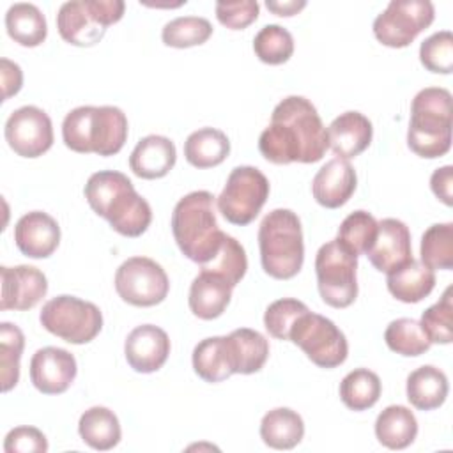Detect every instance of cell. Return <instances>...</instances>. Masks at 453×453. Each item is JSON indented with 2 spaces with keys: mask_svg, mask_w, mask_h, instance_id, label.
I'll return each instance as SVG.
<instances>
[{
  "mask_svg": "<svg viewBox=\"0 0 453 453\" xmlns=\"http://www.w3.org/2000/svg\"><path fill=\"white\" fill-rule=\"evenodd\" d=\"M327 149V133L320 115L303 96L281 99L258 138L260 154L274 165L317 163Z\"/></svg>",
  "mask_w": 453,
  "mask_h": 453,
  "instance_id": "obj_1",
  "label": "cell"
},
{
  "mask_svg": "<svg viewBox=\"0 0 453 453\" xmlns=\"http://www.w3.org/2000/svg\"><path fill=\"white\" fill-rule=\"evenodd\" d=\"M85 198L92 211L120 235L138 237L152 221L149 202L136 193L122 172L101 170L92 173L85 184Z\"/></svg>",
  "mask_w": 453,
  "mask_h": 453,
  "instance_id": "obj_2",
  "label": "cell"
},
{
  "mask_svg": "<svg viewBox=\"0 0 453 453\" xmlns=\"http://www.w3.org/2000/svg\"><path fill=\"white\" fill-rule=\"evenodd\" d=\"M172 234L184 257L207 264L225 237L216 221L214 196L203 189L182 196L172 212Z\"/></svg>",
  "mask_w": 453,
  "mask_h": 453,
  "instance_id": "obj_3",
  "label": "cell"
},
{
  "mask_svg": "<svg viewBox=\"0 0 453 453\" xmlns=\"http://www.w3.org/2000/svg\"><path fill=\"white\" fill-rule=\"evenodd\" d=\"M62 138L74 152L113 156L127 140V117L117 106H78L65 115Z\"/></svg>",
  "mask_w": 453,
  "mask_h": 453,
  "instance_id": "obj_4",
  "label": "cell"
},
{
  "mask_svg": "<svg viewBox=\"0 0 453 453\" xmlns=\"http://www.w3.org/2000/svg\"><path fill=\"white\" fill-rule=\"evenodd\" d=\"M407 145L419 157L444 156L451 147V94L442 87L419 90L411 104Z\"/></svg>",
  "mask_w": 453,
  "mask_h": 453,
  "instance_id": "obj_5",
  "label": "cell"
},
{
  "mask_svg": "<svg viewBox=\"0 0 453 453\" xmlns=\"http://www.w3.org/2000/svg\"><path fill=\"white\" fill-rule=\"evenodd\" d=\"M262 269L274 280L294 278L304 262L303 228L290 209L271 211L258 226Z\"/></svg>",
  "mask_w": 453,
  "mask_h": 453,
  "instance_id": "obj_6",
  "label": "cell"
},
{
  "mask_svg": "<svg viewBox=\"0 0 453 453\" xmlns=\"http://www.w3.org/2000/svg\"><path fill=\"white\" fill-rule=\"evenodd\" d=\"M122 0H71L60 5L57 28L60 37L73 46H94L106 28L124 16Z\"/></svg>",
  "mask_w": 453,
  "mask_h": 453,
  "instance_id": "obj_7",
  "label": "cell"
},
{
  "mask_svg": "<svg viewBox=\"0 0 453 453\" xmlns=\"http://www.w3.org/2000/svg\"><path fill=\"white\" fill-rule=\"evenodd\" d=\"M357 257L338 239L322 244L315 257L317 287L322 301L333 308H347L357 297Z\"/></svg>",
  "mask_w": 453,
  "mask_h": 453,
  "instance_id": "obj_8",
  "label": "cell"
},
{
  "mask_svg": "<svg viewBox=\"0 0 453 453\" xmlns=\"http://www.w3.org/2000/svg\"><path fill=\"white\" fill-rule=\"evenodd\" d=\"M39 320L46 331L74 345L92 342L103 327V313L94 303L67 294L46 301Z\"/></svg>",
  "mask_w": 453,
  "mask_h": 453,
  "instance_id": "obj_9",
  "label": "cell"
},
{
  "mask_svg": "<svg viewBox=\"0 0 453 453\" xmlns=\"http://www.w3.org/2000/svg\"><path fill=\"white\" fill-rule=\"evenodd\" d=\"M288 340L320 368L340 366L349 354L345 334L324 315L304 311L290 329Z\"/></svg>",
  "mask_w": 453,
  "mask_h": 453,
  "instance_id": "obj_10",
  "label": "cell"
},
{
  "mask_svg": "<svg viewBox=\"0 0 453 453\" xmlns=\"http://www.w3.org/2000/svg\"><path fill=\"white\" fill-rule=\"evenodd\" d=\"M269 196V180L255 166H235L218 196V209L232 225L251 223Z\"/></svg>",
  "mask_w": 453,
  "mask_h": 453,
  "instance_id": "obj_11",
  "label": "cell"
},
{
  "mask_svg": "<svg viewBox=\"0 0 453 453\" xmlns=\"http://www.w3.org/2000/svg\"><path fill=\"white\" fill-rule=\"evenodd\" d=\"M435 9L428 0H391L375 18L373 34L389 48L409 46L434 21Z\"/></svg>",
  "mask_w": 453,
  "mask_h": 453,
  "instance_id": "obj_12",
  "label": "cell"
},
{
  "mask_svg": "<svg viewBox=\"0 0 453 453\" xmlns=\"http://www.w3.org/2000/svg\"><path fill=\"white\" fill-rule=\"evenodd\" d=\"M170 281L165 269L149 257H131L115 273V290L133 306H154L168 296Z\"/></svg>",
  "mask_w": 453,
  "mask_h": 453,
  "instance_id": "obj_13",
  "label": "cell"
},
{
  "mask_svg": "<svg viewBox=\"0 0 453 453\" xmlns=\"http://www.w3.org/2000/svg\"><path fill=\"white\" fill-rule=\"evenodd\" d=\"M9 147L21 157H39L53 145V126L48 113L34 104L14 110L4 129Z\"/></svg>",
  "mask_w": 453,
  "mask_h": 453,
  "instance_id": "obj_14",
  "label": "cell"
},
{
  "mask_svg": "<svg viewBox=\"0 0 453 453\" xmlns=\"http://www.w3.org/2000/svg\"><path fill=\"white\" fill-rule=\"evenodd\" d=\"M78 366L74 356L60 347H42L30 359V380L44 395H60L69 389Z\"/></svg>",
  "mask_w": 453,
  "mask_h": 453,
  "instance_id": "obj_15",
  "label": "cell"
},
{
  "mask_svg": "<svg viewBox=\"0 0 453 453\" xmlns=\"http://www.w3.org/2000/svg\"><path fill=\"white\" fill-rule=\"evenodd\" d=\"M366 257L377 271L386 274L411 262L414 257L409 226L396 218H384L379 221L377 237L366 251Z\"/></svg>",
  "mask_w": 453,
  "mask_h": 453,
  "instance_id": "obj_16",
  "label": "cell"
},
{
  "mask_svg": "<svg viewBox=\"0 0 453 453\" xmlns=\"http://www.w3.org/2000/svg\"><path fill=\"white\" fill-rule=\"evenodd\" d=\"M2 274V299L0 310L25 311L34 308L48 292V280L34 265L0 267Z\"/></svg>",
  "mask_w": 453,
  "mask_h": 453,
  "instance_id": "obj_17",
  "label": "cell"
},
{
  "mask_svg": "<svg viewBox=\"0 0 453 453\" xmlns=\"http://www.w3.org/2000/svg\"><path fill=\"white\" fill-rule=\"evenodd\" d=\"M124 354L134 372H157L168 359L170 338L161 327L154 324H142L127 334Z\"/></svg>",
  "mask_w": 453,
  "mask_h": 453,
  "instance_id": "obj_18",
  "label": "cell"
},
{
  "mask_svg": "<svg viewBox=\"0 0 453 453\" xmlns=\"http://www.w3.org/2000/svg\"><path fill=\"white\" fill-rule=\"evenodd\" d=\"M14 242L25 257L46 258L60 242V226L48 212H27L16 221Z\"/></svg>",
  "mask_w": 453,
  "mask_h": 453,
  "instance_id": "obj_19",
  "label": "cell"
},
{
  "mask_svg": "<svg viewBox=\"0 0 453 453\" xmlns=\"http://www.w3.org/2000/svg\"><path fill=\"white\" fill-rule=\"evenodd\" d=\"M357 177L354 166L342 157L329 159L313 177L311 193L317 203L326 209H338L356 191Z\"/></svg>",
  "mask_w": 453,
  "mask_h": 453,
  "instance_id": "obj_20",
  "label": "cell"
},
{
  "mask_svg": "<svg viewBox=\"0 0 453 453\" xmlns=\"http://www.w3.org/2000/svg\"><path fill=\"white\" fill-rule=\"evenodd\" d=\"M326 133L333 152L342 159H350L368 149L372 143L373 127L370 119L363 113L345 111L329 124Z\"/></svg>",
  "mask_w": 453,
  "mask_h": 453,
  "instance_id": "obj_21",
  "label": "cell"
},
{
  "mask_svg": "<svg viewBox=\"0 0 453 453\" xmlns=\"http://www.w3.org/2000/svg\"><path fill=\"white\" fill-rule=\"evenodd\" d=\"M177 150L170 138L161 134L143 136L129 156V168L140 179H161L175 165Z\"/></svg>",
  "mask_w": 453,
  "mask_h": 453,
  "instance_id": "obj_22",
  "label": "cell"
},
{
  "mask_svg": "<svg viewBox=\"0 0 453 453\" xmlns=\"http://www.w3.org/2000/svg\"><path fill=\"white\" fill-rule=\"evenodd\" d=\"M232 288L234 287L221 276L200 271L189 287V310L202 320L218 319L230 303Z\"/></svg>",
  "mask_w": 453,
  "mask_h": 453,
  "instance_id": "obj_23",
  "label": "cell"
},
{
  "mask_svg": "<svg viewBox=\"0 0 453 453\" xmlns=\"http://www.w3.org/2000/svg\"><path fill=\"white\" fill-rule=\"evenodd\" d=\"M388 290L402 303H419L435 287V273L421 260L412 258L405 265L388 273Z\"/></svg>",
  "mask_w": 453,
  "mask_h": 453,
  "instance_id": "obj_24",
  "label": "cell"
},
{
  "mask_svg": "<svg viewBox=\"0 0 453 453\" xmlns=\"http://www.w3.org/2000/svg\"><path fill=\"white\" fill-rule=\"evenodd\" d=\"M407 400L419 411H432L444 403L449 384L442 370L432 365H423L407 377Z\"/></svg>",
  "mask_w": 453,
  "mask_h": 453,
  "instance_id": "obj_25",
  "label": "cell"
},
{
  "mask_svg": "<svg viewBox=\"0 0 453 453\" xmlns=\"http://www.w3.org/2000/svg\"><path fill=\"white\" fill-rule=\"evenodd\" d=\"M228 350L234 365V373L250 375L258 372L269 357V342L265 336L250 327L234 329L228 336Z\"/></svg>",
  "mask_w": 453,
  "mask_h": 453,
  "instance_id": "obj_26",
  "label": "cell"
},
{
  "mask_svg": "<svg viewBox=\"0 0 453 453\" xmlns=\"http://www.w3.org/2000/svg\"><path fill=\"white\" fill-rule=\"evenodd\" d=\"M195 373L205 382H221L234 375V365L226 336H211L198 342L193 349Z\"/></svg>",
  "mask_w": 453,
  "mask_h": 453,
  "instance_id": "obj_27",
  "label": "cell"
},
{
  "mask_svg": "<svg viewBox=\"0 0 453 453\" xmlns=\"http://www.w3.org/2000/svg\"><path fill=\"white\" fill-rule=\"evenodd\" d=\"M375 435L389 449L411 446L418 435V421L405 405H389L375 419Z\"/></svg>",
  "mask_w": 453,
  "mask_h": 453,
  "instance_id": "obj_28",
  "label": "cell"
},
{
  "mask_svg": "<svg viewBox=\"0 0 453 453\" xmlns=\"http://www.w3.org/2000/svg\"><path fill=\"white\" fill-rule=\"evenodd\" d=\"M78 432L85 444L99 451H108L117 446L122 435L119 418L103 405L90 407L80 416Z\"/></svg>",
  "mask_w": 453,
  "mask_h": 453,
  "instance_id": "obj_29",
  "label": "cell"
},
{
  "mask_svg": "<svg viewBox=\"0 0 453 453\" xmlns=\"http://www.w3.org/2000/svg\"><path fill=\"white\" fill-rule=\"evenodd\" d=\"M303 435V418L288 407H276L262 418L260 437L269 448L292 449L301 442Z\"/></svg>",
  "mask_w": 453,
  "mask_h": 453,
  "instance_id": "obj_30",
  "label": "cell"
},
{
  "mask_svg": "<svg viewBox=\"0 0 453 453\" xmlns=\"http://www.w3.org/2000/svg\"><path fill=\"white\" fill-rule=\"evenodd\" d=\"M228 154L230 142L226 134L216 127L196 129L184 142V157L195 168L218 166Z\"/></svg>",
  "mask_w": 453,
  "mask_h": 453,
  "instance_id": "obj_31",
  "label": "cell"
},
{
  "mask_svg": "<svg viewBox=\"0 0 453 453\" xmlns=\"http://www.w3.org/2000/svg\"><path fill=\"white\" fill-rule=\"evenodd\" d=\"M5 28L11 39L27 48L39 46L48 34L44 14L37 5L28 2H18L7 9Z\"/></svg>",
  "mask_w": 453,
  "mask_h": 453,
  "instance_id": "obj_32",
  "label": "cell"
},
{
  "mask_svg": "<svg viewBox=\"0 0 453 453\" xmlns=\"http://www.w3.org/2000/svg\"><path fill=\"white\" fill-rule=\"evenodd\" d=\"M382 384L375 372L356 368L340 382V398L350 411H366L373 407L380 396Z\"/></svg>",
  "mask_w": 453,
  "mask_h": 453,
  "instance_id": "obj_33",
  "label": "cell"
},
{
  "mask_svg": "<svg viewBox=\"0 0 453 453\" xmlns=\"http://www.w3.org/2000/svg\"><path fill=\"white\" fill-rule=\"evenodd\" d=\"M421 262L430 269L453 267V223H435L428 226L419 246Z\"/></svg>",
  "mask_w": 453,
  "mask_h": 453,
  "instance_id": "obj_34",
  "label": "cell"
},
{
  "mask_svg": "<svg viewBox=\"0 0 453 453\" xmlns=\"http://www.w3.org/2000/svg\"><path fill=\"white\" fill-rule=\"evenodd\" d=\"M246 269H248L246 251L242 244L228 234H225L218 253L207 264L200 265V271L214 273L223 280H226L232 287H235L244 278Z\"/></svg>",
  "mask_w": 453,
  "mask_h": 453,
  "instance_id": "obj_35",
  "label": "cell"
},
{
  "mask_svg": "<svg viewBox=\"0 0 453 453\" xmlns=\"http://www.w3.org/2000/svg\"><path fill=\"white\" fill-rule=\"evenodd\" d=\"M384 340L388 347L400 356H421L430 349V340L421 329L419 322L414 319H396L389 322L384 331Z\"/></svg>",
  "mask_w": 453,
  "mask_h": 453,
  "instance_id": "obj_36",
  "label": "cell"
},
{
  "mask_svg": "<svg viewBox=\"0 0 453 453\" xmlns=\"http://www.w3.org/2000/svg\"><path fill=\"white\" fill-rule=\"evenodd\" d=\"M379 221L368 211L350 212L338 226L336 239L356 257L366 255L377 237Z\"/></svg>",
  "mask_w": 453,
  "mask_h": 453,
  "instance_id": "obj_37",
  "label": "cell"
},
{
  "mask_svg": "<svg viewBox=\"0 0 453 453\" xmlns=\"http://www.w3.org/2000/svg\"><path fill=\"white\" fill-rule=\"evenodd\" d=\"M25 347V336L16 324H0V368L2 391H11L19 380V359Z\"/></svg>",
  "mask_w": 453,
  "mask_h": 453,
  "instance_id": "obj_38",
  "label": "cell"
},
{
  "mask_svg": "<svg viewBox=\"0 0 453 453\" xmlns=\"http://www.w3.org/2000/svg\"><path fill=\"white\" fill-rule=\"evenodd\" d=\"M253 51L260 62L280 65L292 57L294 37L287 28L280 25H265L253 39Z\"/></svg>",
  "mask_w": 453,
  "mask_h": 453,
  "instance_id": "obj_39",
  "label": "cell"
},
{
  "mask_svg": "<svg viewBox=\"0 0 453 453\" xmlns=\"http://www.w3.org/2000/svg\"><path fill=\"white\" fill-rule=\"evenodd\" d=\"M212 35V25L200 16H180L163 27L161 39L172 48H191L203 44Z\"/></svg>",
  "mask_w": 453,
  "mask_h": 453,
  "instance_id": "obj_40",
  "label": "cell"
},
{
  "mask_svg": "<svg viewBox=\"0 0 453 453\" xmlns=\"http://www.w3.org/2000/svg\"><path fill=\"white\" fill-rule=\"evenodd\" d=\"M451 287H448L442 297L426 308L421 315V329L425 331L430 343H451L453 342V299Z\"/></svg>",
  "mask_w": 453,
  "mask_h": 453,
  "instance_id": "obj_41",
  "label": "cell"
},
{
  "mask_svg": "<svg viewBox=\"0 0 453 453\" xmlns=\"http://www.w3.org/2000/svg\"><path fill=\"white\" fill-rule=\"evenodd\" d=\"M419 60L430 73L449 74L453 71V34L441 30L426 37L419 46Z\"/></svg>",
  "mask_w": 453,
  "mask_h": 453,
  "instance_id": "obj_42",
  "label": "cell"
},
{
  "mask_svg": "<svg viewBox=\"0 0 453 453\" xmlns=\"http://www.w3.org/2000/svg\"><path fill=\"white\" fill-rule=\"evenodd\" d=\"M308 311V306L303 301L283 297L271 303L264 313V326L271 336L278 340H288L290 329L296 320Z\"/></svg>",
  "mask_w": 453,
  "mask_h": 453,
  "instance_id": "obj_43",
  "label": "cell"
},
{
  "mask_svg": "<svg viewBox=\"0 0 453 453\" xmlns=\"http://www.w3.org/2000/svg\"><path fill=\"white\" fill-rule=\"evenodd\" d=\"M216 18L221 25L232 30H242L258 18V2L239 0V2H218Z\"/></svg>",
  "mask_w": 453,
  "mask_h": 453,
  "instance_id": "obj_44",
  "label": "cell"
},
{
  "mask_svg": "<svg viewBox=\"0 0 453 453\" xmlns=\"http://www.w3.org/2000/svg\"><path fill=\"white\" fill-rule=\"evenodd\" d=\"M4 449L5 453H44L48 451V441L35 426H16L5 435Z\"/></svg>",
  "mask_w": 453,
  "mask_h": 453,
  "instance_id": "obj_45",
  "label": "cell"
},
{
  "mask_svg": "<svg viewBox=\"0 0 453 453\" xmlns=\"http://www.w3.org/2000/svg\"><path fill=\"white\" fill-rule=\"evenodd\" d=\"M430 188L444 205L451 207L453 205V166L444 165L434 170L430 177Z\"/></svg>",
  "mask_w": 453,
  "mask_h": 453,
  "instance_id": "obj_46",
  "label": "cell"
},
{
  "mask_svg": "<svg viewBox=\"0 0 453 453\" xmlns=\"http://www.w3.org/2000/svg\"><path fill=\"white\" fill-rule=\"evenodd\" d=\"M2 64V87H4V101L9 99L11 96L18 94L19 88H21V83H23V73H21V67L7 58H2L0 60Z\"/></svg>",
  "mask_w": 453,
  "mask_h": 453,
  "instance_id": "obj_47",
  "label": "cell"
},
{
  "mask_svg": "<svg viewBox=\"0 0 453 453\" xmlns=\"http://www.w3.org/2000/svg\"><path fill=\"white\" fill-rule=\"evenodd\" d=\"M265 5H267L269 11H273V12L278 14V16H294V14H297L301 9L306 7V2H304V0H299V2H296V0H288V2H273V0H267Z\"/></svg>",
  "mask_w": 453,
  "mask_h": 453,
  "instance_id": "obj_48",
  "label": "cell"
}]
</instances>
